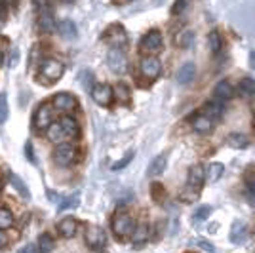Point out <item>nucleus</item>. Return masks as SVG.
Wrapping results in <instances>:
<instances>
[{"label":"nucleus","instance_id":"obj_1","mask_svg":"<svg viewBox=\"0 0 255 253\" xmlns=\"http://www.w3.org/2000/svg\"><path fill=\"white\" fill-rule=\"evenodd\" d=\"M63 63H59L57 59H42L40 71H38V80H40V84H53L63 76Z\"/></svg>","mask_w":255,"mask_h":253},{"label":"nucleus","instance_id":"obj_2","mask_svg":"<svg viewBox=\"0 0 255 253\" xmlns=\"http://www.w3.org/2000/svg\"><path fill=\"white\" fill-rule=\"evenodd\" d=\"M53 162L59 166V168H67V166H71L76 158V152H75V147L71 145V143H59L55 150H53Z\"/></svg>","mask_w":255,"mask_h":253},{"label":"nucleus","instance_id":"obj_3","mask_svg":"<svg viewBox=\"0 0 255 253\" xmlns=\"http://www.w3.org/2000/svg\"><path fill=\"white\" fill-rule=\"evenodd\" d=\"M113 232L118 238H126L133 232V217L129 213H117L113 217Z\"/></svg>","mask_w":255,"mask_h":253},{"label":"nucleus","instance_id":"obj_4","mask_svg":"<svg viewBox=\"0 0 255 253\" xmlns=\"http://www.w3.org/2000/svg\"><path fill=\"white\" fill-rule=\"evenodd\" d=\"M107 65L115 74H124L128 71V57L120 48H113L107 53Z\"/></svg>","mask_w":255,"mask_h":253},{"label":"nucleus","instance_id":"obj_5","mask_svg":"<svg viewBox=\"0 0 255 253\" xmlns=\"http://www.w3.org/2000/svg\"><path fill=\"white\" fill-rule=\"evenodd\" d=\"M86 244L92 250H103L107 246V234L101 227H88L86 231Z\"/></svg>","mask_w":255,"mask_h":253},{"label":"nucleus","instance_id":"obj_6","mask_svg":"<svg viewBox=\"0 0 255 253\" xmlns=\"http://www.w3.org/2000/svg\"><path fill=\"white\" fill-rule=\"evenodd\" d=\"M92 97L97 105L101 107H109L115 99V92L109 84H96L92 88Z\"/></svg>","mask_w":255,"mask_h":253},{"label":"nucleus","instance_id":"obj_7","mask_svg":"<svg viewBox=\"0 0 255 253\" xmlns=\"http://www.w3.org/2000/svg\"><path fill=\"white\" fill-rule=\"evenodd\" d=\"M162 48V34L158 31H149L141 40V50L145 53H156Z\"/></svg>","mask_w":255,"mask_h":253},{"label":"nucleus","instance_id":"obj_8","mask_svg":"<svg viewBox=\"0 0 255 253\" xmlns=\"http://www.w3.org/2000/svg\"><path fill=\"white\" fill-rule=\"evenodd\" d=\"M52 107L50 105H40L36 109V113L32 116V124L36 129H46V127L52 124Z\"/></svg>","mask_w":255,"mask_h":253},{"label":"nucleus","instance_id":"obj_9","mask_svg":"<svg viewBox=\"0 0 255 253\" xmlns=\"http://www.w3.org/2000/svg\"><path fill=\"white\" fill-rule=\"evenodd\" d=\"M105 38L113 48H120L122 44L128 42V34H126V31H124V27H120V25H111V27L107 29Z\"/></svg>","mask_w":255,"mask_h":253},{"label":"nucleus","instance_id":"obj_10","mask_svg":"<svg viewBox=\"0 0 255 253\" xmlns=\"http://www.w3.org/2000/svg\"><path fill=\"white\" fill-rule=\"evenodd\" d=\"M160 71H162V65H160V61L156 59V57L149 55V57H145V59L141 61V74H143L145 78L154 80V78L160 74Z\"/></svg>","mask_w":255,"mask_h":253},{"label":"nucleus","instance_id":"obj_11","mask_svg":"<svg viewBox=\"0 0 255 253\" xmlns=\"http://www.w3.org/2000/svg\"><path fill=\"white\" fill-rule=\"evenodd\" d=\"M52 105L55 107L57 111L69 113V111H75L76 109V99H75V95H71V94H55L52 99Z\"/></svg>","mask_w":255,"mask_h":253},{"label":"nucleus","instance_id":"obj_12","mask_svg":"<svg viewBox=\"0 0 255 253\" xmlns=\"http://www.w3.org/2000/svg\"><path fill=\"white\" fill-rule=\"evenodd\" d=\"M192 129L196 131V133H200V135H206V133H210L213 129V120L210 118L208 115H198L192 118Z\"/></svg>","mask_w":255,"mask_h":253},{"label":"nucleus","instance_id":"obj_13","mask_svg":"<svg viewBox=\"0 0 255 253\" xmlns=\"http://www.w3.org/2000/svg\"><path fill=\"white\" fill-rule=\"evenodd\" d=\"M248 240V225L242 219H236L231 227V242L244 244Z\"/></svg>","mask_w":255,"mask_h":253},{"label":"nucleus","instance_id":"obj_14","mask_svg":"<svg viewBox=\"0 0 255 253\" xmlns=\"http://www.w3.org/2000/svg\"><path fill=\"white\" fill-rule=\"evenodd\" d=\"M204 181H206V169L202 164H194L189 169V185L194 189H202Z\"/></svg>","mask_w":255,"mask_h":253},{"label":"nucleus","instance_id":"obj_15","mask_svg":"<svg viewBox=\"0 0 255 253\" xmlns=\"http://www.w3.org/2000/svg\"><path fill=\"white\" fill-rule=\"evenodd\" d=\"M57 231H59V234L65 236V238H73L76 234V231H78V221H76L75 217H65V219H61V223L57 225Z\"/></svg>","mask_w":255,"mask_h":253},{"label":"nucleus","instance_id":"obj_16","mask_svg":"<svg viewBox=\"0 0 255 253\" xmlns=\"http://www.w3.org/2000/svg\"><path fill=\"white\" fill-rule=\"evenodd\" d=\"M213 94H215V99H219V101H223L225 103V101H229L234 94L233 84H231L229 80H221V82H217L215 90H213Z\"/></svg>","mask_w":255,"mask_h":253},{"label":"nucleus","instance_id":"obj_17","mask_svg":"<svg viewBox=\"0 0 255 253\" xmlns=\"http://www.w3.org/2000/svg\"><path fill=\"white\" fill-rule=\"evenodd\" d=\"M46 137H48V141L59 145L65 137V129H63V126H61V122H52L50 126L46 127Z\"/></svg>","mask_w":255,"mask_h":253},{"label":"nucleus","instance_id":"obj_18","mask_svg":"<svg viewBox=\"0 0 255 253\" xmlns=\"http://www.w3.org/2000/svg\"><path fill=\"white\" fill-rule=\"evenodd\" d=\"M194 76H196V67H194V63H185L177 71V82L179 84H191L192 80H194Z\"/></svg>","mask_w":255,"mask_h":253},{"label":"nucleus","instance_id":"obj_19","mask_svg":"<svg viewBox=\"0 0 255 253\" xmlns=\"http://www.w3.org/2000/svg\"><path fill=\"white\" fill-rule=\"evenodd\" d=\"M36 25H38V31L40 32H48V34H50V32L57 31V25H55V21H53V15L52 13H48V11H44V13L38 15Z\"/></svg>","mask_w":255,"mask_h":253},{"label":"nucleus","instance_id":"obj_20","mask_svg":"<svg viewBox=\"0 0 255 253\" xmlns=\"http://www.w3.org/2000/svg\"><path fill=\"white\" fill-rule=\"evenodd\" d=\"M8 179H10L11 187H15V190H17V192L21 194L23 200H31V192H29V189H27V185L23 183L19 175H15L13 171H10V169H8Z\"/></svg>","mask_w":255,"mask_h":253},{"label":"nucleus","instance_id":"obj_21","mask_svg":"<svg viewBox=\"0 0 255 253\" xmlns=\"http://www.w3.org/2000/svg\"><path fill=\"white\" fill-rule=\"evenodd\" d=\"M223 101H219V99H215V101H210V103H206L202 109L204 115H208L212 120H217V118H221L223 116Z\"/></svg>","mask_w":255,"mask_h":253},{"label":"nucleus","instance_id":"obj_22","mask_svg":"<svg viewBox=\"0 0 255 253\" xmlns=\"http://www.w3.org/2000/svg\"><path fill=\"white\" fill-rule=\"evenodd\" d=\"M173 42L177 48H183V50H187V48H191L192 42H194V32L191 29H185V31H179L175 34V38H173Z\"/></svg>","mask_w":255,"mask_h":253},{"label":"nucleus","instance_id":"obj_23","mask_svg":"<svg viewBox=\"0 0 255 253\" xmlns=\"http://www.w3.org/2000/svg\"><path fill=\"white\" fill-rule=\"evenodd\" d=\"M223 173H225L223 164L221 162H213V164H210L208 171H206V177L212 181V183H217V181L223 177Z\"/></svg>","mask_w":255,"mask_h":253},{"label":"nucleus","instance_id":"obj_24","mask_svg":"<svg viewBox=\"0 0 255 253\" xmlns=\"http://www.w3.org/2000/svg\"><path fill=\"white\" fill-rule=\"evenodd\" d=\"M61 126H63L67 137H76L78 135V124H76V120L73 116H63L61 118Z\"/></svg>","mask_w":255,"mask_h":253},{"label":"nucleus","instance_id":"obj_25","mask_svg":"<svg viewBox=\"0 0 255 253\" xmlns=\"http://www.w3.org/2000/svg\"><path fill=\"white\" fill-rule=\"evenodd\" d=\"M164 168H166V154H158L156 158L150 162L149 173L152 175V177H156V175H162V173H164Z\"/></svg>","mask_w":255,"mask_h":253},{"label":"nucleus","instance_id":"obj_26","mask_svg":"<svg viewBox=\"0 0 255 253\" xmlns=\"http://www.w3.org/2000/svg\"><path fill=\"white\" fill-rule=\"evenodd\" d=\"M57 31H59V34H61L63 38L73 40L76 36V25L73 21H61L57 25Z\"/></svg>","mask_w":255,"mask_h":253},{"label":"nucleus","instance_id":"obj_27","mask_svg":"<svg viewBox=\"0 0 255 253\" xmlns=\"http://www.w3.org/2000/svg\"><path fill=\"white\" fill-rule=\"evenodd\" d=\"M131 240H133L135 246H141L143 242H147V240H149V227H147V225H139L137 229H133Z\"/></svg>","mask_w":255,"mask_h":253},{"label":"nucleus","instance_id":"obj_28","mask_svg":"<svg viewBox=\"0 0 255 253\" xmlns=\"http://www.w3.org/2000/svg\"><path fill=\"white\" fill-rule=\"evenodd\" d=\"M227 143L234 148H246L250 145V139L246 137L244 133H231V135L227 137Z\"/></svg>","mask_w":255,"mask_h":253},{"label":"nucleus","instance_id":"obj_29","mask_svg":"<svg viewBox=\"0 0 255 253\" xmlns=\"http://www.w3.org/2000/svg\"><path fill=\"white\" fill-rule=\"evenodd\" d=\"M113 92H115V97H117L120 103H129V97H131V94H129V88H128L126 84L118 82V84L113 88Z\"/></svg>","mask_w":255,"mask_h":253},{"label":"nucleus","instance_id":"obj_30","mask_svg":"<svg viewBox=\"0 0 255 253\" xmlns=\"http://www.w3.org/2000/svg\"><path fill=\"white\" fill-rule=\"evenodd\" d=\"M238 90H240V94L246 95V97H252V95H255V80L250 78V76H246V78L240 80Z\"/></svg>","mask_w":255,"mask_h":253},{"label":"nucleus","instance_id":"obj_31","mask_svg":"<svg viewBox=\"0 0 255 253\" xmlns=\"http://www.w3.org/2000/svg\"><path fill=\"white\" fill-rule=\"evenodd\" d=\"M36 248H38V253H52L53 250V238L50 234H42L40 238H38V244H36Z\"/></svg>","mask_w":255,"mask_h":253},{"label":"nucleus","instance_id":"obj_32","mask_svg":"<svg viewBox=\"0 0 255 253\" xmlns=\"http://www.w3.org/2000/svg\"><path fill=\"white\" fill-rule=\"evenodd\" d=\"M13 225V213L8 208H0V229L6 231Z\"/></svg>","mask_w":255,"mask_h":253},{"label":"nucleus","instance_id":"obj_33","mask_svg":"<svg viewBox=\"0 0 255 253\" xmlns=\"http://www.w3.org/2000/svg\"><path fill=\"white\" fill-rule=\"evenodd\" d=\"M208 46H210V50H212L213 53H219L223 42H221V34L217 31H212L208 34Z\"/></svg>","mask_w":255,"mask_h":253},{"label":"nucleus","instance_id":"obj_34","mask_svg":"<svg viewBox=\"0 0 255 253\" xmlns=\"http://www.w3.org/2000/svg\"><path fill=\"white\" fill-rule=\"evenodd\" d=\"M10 115V107H8V95L0 94V124H4Z\"/></svg>","mask_w":255,"mask_h":253},{"label":"nucleus","instance_id":"obj_35","mask_svg":"<svg viewBox=\"0 0 255 253\" xmlns=\"http://www.w3.org/2000/svg\"><path fill=\"white\" fill-rule=\"evenodd\" d=\"M189 6H191V0H175V4L171 6V15H181Z\"/></svg>","mask_w":255,"mask_h":253},{"label":"nucleus","instance_id":"obj_36","mask_svg":"<svg viewBox=\"0 0 255 253\" xmlns=\"http://www.w3.org/2000/svg\"><path fill=\"white\" fill-rule=\"evenodd\" d=\"M78 202H80V196H78V194H73V196H69V198L61 200V204H59V211L69 210V208H76Z\"/></svg>","mask_w":255,"mask_h":253},{"label":"nucleus","instance_id":"obj_37","mask_svg":"<svg viewBox=\"0 0 255 253\" xmlns=\"http://www.w3.org/2000/svg\"><path fill=\"white\" fill-rule=\"evenodd\" d=\"M210 213H212V208H210V206H200L198 210L194 211L192 219H194V221H206V219L210 217Z\"/></svg>","mask_w":255,"mask_h":253},{"label":"nucleus","instance_id":"obj_38","mask_svg":"<svg viewBox=\"0 0 255 253\" xmlns=\"http://www.w3.org/2000/svg\"><path fill=\"white\" fill-rule=\"evenodd\" d=\"M150 196H152L156 202H162L164 200V196H166V190H164V187H162L160 183H154V185L150 187Z\"/></svg>","mask_w":255,"mask_h":253},{"label":"nucleus","instance_id":"obj_39","mask_svg":"<svg viewBox=\"0 0 255 253\" xmlns=\"http://www.w3.org/2000/svg\"><path fill=\"white\" fill-rule=\"evenodd\" d=\"M244 179H246V187H248L250 196H255V171H248Z\"/></svg>","mask_w":255,"mask_h":253},{"label":"nucleus","instance_id":"obj_40","mask_svg":"<svg viewBox=\"0 0 255 253\" xmlns=\"http://www.w3.org/2000/svg\"><path fill=\"white\" fill-rule=\"evenodd\" d=\"M131 158H133V150H129V152H128L126 156H124V160H120V162H117V164L113 166V169H115V171H118V169L126 168L128 164L131 162Z\"/></svg>","mask_w":255,"mask_h":253},{"label":"nucleus","instance_id":"obj_41","mask_svg":"<svg viewBox=\"0 0 255 253\" xmlns=\"http://www.w3.org/2000/svg\"><path fill=\"white\" fill-rule=\"evenodd\" d=\"M198 246H200V248H202V250H206V252L208 253H215L217 252V248H215V246H213V244H210V242H206V240H198Z\"/></svg>","mask_w":255,"mask_h":253},{"label":"nucleus","instance_id":"obj_42","mask_svg":"<svg viewBox=\"0 0 255 253\" xmlns=\"http://www.w3.org/2000/svg\"><path fill=\"white\" fill-rule=\"evenodd\" d=\"M17 59H19V52L13 50V52L10 53V61H8V65H10V67H15V65H17Z\"/></svg>","mask_w":255,"mask_h":253},{"label":"nucleus","instance_id":"obj_43","mask_svg":"<svg viewBox=\"0 0 255 253\" xmlns=\"http://www.w3.org/2000/svg\"><path fill=\"white\" fill-rule=\"evenodd\" d=\"M25 152H27V160H31L32 164H34L36 160H34V152H32V145H31V143H27V145H25Z\"/></svg>","mask_w":255,"mask_h":253},{"label":"nucleus","instance_id":"obj_44","mask_svg":"<svg viewBox=\"0 0 255 253\" xmlns=\"http://www.w3.org/2000/svg\"><path fill=\"white\" fill-rule=\"evenodd\" d=\"M6 15H8V8H6V4L0 0V23L6 19Z\"/></svg>","mask_w":255,"mask_h":253},{"label":"nucleus","instance_id":"obj_45","mask_svg":"<svg viewBox=\"0 0 255 253\" xmlns=\"http://www.w3.org/2000/svg\"><path fill=\"white\" fill-rule=\"evenodd\" d=\"M6 246H8V234L0 229V250L6 248Z\"/></svg>","mask_w":255,"mask_h":253},{"label":"nucleus","instance_id":"obj_46","mask_svg":"<svg viewBox=\"0 0 255 253\" xmlns=\"http://www.w3.org/2000/svg\"><path fill=\"white\" fill-rule=\"evenodd\" d=\"M250 67H252V69H255V52L250 53Z\"/></svg>","mask_w":255,"mask_h":253},{"label":"nucleus","instance_id":"obj_47","mask_svg":"<svg viewBox=\"0 0 255 253\" xmlns=\"http://www.w3.org/2000/svg\"><path fill=\"white\" fill-rule=\"evenodd\" d=\"M117 4H128V2H133V0H115Z\"/></svg>","mask_w":255,"mask_h":253},{"label":"nucleus","instance_id":"obj_48","mask_svg":"<svg viewBox=\"0 0 255 253\" xmlns=\"http://www.w3.org/2000/svg\"><path fill=\"white\" fill-rule=\"evenodd\" d=\"M17 253H29V248H23V250H19Z\"/></svg>","mask_w":255,"mask_h":253},{"label":"nucleus","instance_id":"obj_49","mask_svg":"<svg viewBox=\"0 0 255 253\" xmlns=\"http://www.w3.org/2000/svg\"><path fill=\"white\" fill-rule=\"evenodd\" d=\"M2 61H4V55H2V52H0V65H2Z\"/></svg>","mask_w":255,"mask_h":253},{"label":"nucleus","instance_id":"obj_50","mask_svg":"<svg viewBox=\"0 0 255 253\" xmlns=\"http://www.w3.org/2000/svg\"><path fill=\"white\" fill-rule=\"evenodd\" d=\"M254 127H255V115H254Z\"/></svg>","mask_w":255,"mask_h":253},{"label":"nucleus","instance_id":"obj_51","mask_svg":"<svg viewBox=\"0 0 255 253\" xmlns=\"http://www.w3.org/2000/svg\"><path fill=\"white\" fill-rule=\"evenodd\" d=\"M65 2H73V0H65Z\"/></svg>","mask_w":255,"mask_h":253},{"label":"nucleus","instance_id":"obj_52","mask_svg":"<svg viewBox=\"0 0 255 253\" xmlns=\"http://www.w3.org/2000/svg\"><path fill=\"white\" fill-rule=\"evenodd\" d=\"M0 190H2V185H0Z\"/></svg>","mask_w":255,"mask_h":253},{"label":"nucleus","instance_id":"obj_53","mask_svg":"<svg viewBox=\"0 0 255 253\" xmlns=\"http://www.w3.org/2000/svg\"><path fill=\"white\" fill-rule=\"evenodd\" d=\"M101 253H107V252H101Z\"/></svg>","mask_w":255,"mask_h":253}]
</instances>
